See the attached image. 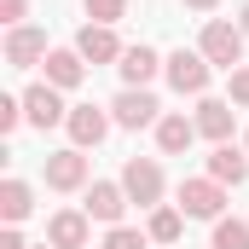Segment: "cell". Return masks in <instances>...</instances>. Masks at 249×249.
Returning a JSON list of instances; mask_svg holds the SVG:
<instances>
[{
  "instance_id": "cell-11",
  "label": "cell",
  "mask_w": 249,
  "mask_h": 249,
  "mask_svg": "<svg viewBox=\"0 0 249 249\" xmlns=\"http://www.w3.org/2000/svg\"><path fill=\"white\" fill-rule=\"evenodd\" d=\"M47 186L53 191H81L87 186V151H75V145L70 151H53L47 157Z\"/></svg>"
},
{
  "instance_id": "cell-9",
  "label": "cell",
  "mask_w": 249,
  "mask_h": 249,
  "mask_svg": "<svg viewBox=\"0 0 249 249\" xmlns=\"http://www.w3.org/2000/svg\"><path fill=\"white\" fill-rule=\"evenodd\" d=\"M6 64H12V70L47 64V29H35V23H18V29H6Z\"/></svg>"
},
{
  "instance_id": "cell-25",
  "label": "cell",
  "mask_w": 249,
  "mask_h": 249,
  "mask_svg": "<svg viewBox=\"0 0 249 249\" xmlns=\"http://www.w3.org/2000/svg\"><path fill=\"white\" fill-rule=\"evenodd\" d=\"M232 105H249V64L232 70Z\"/></svg>"
},
{
  "instance_id": "cell-13",
  "label": "cell",
  "mask_w": 249,
  "mask_h": 249,
  "mask_svg": "<svg viewBox=\"0 0 249 249\" xmlns=\"http://www.w3.org/2000/svg\"><path fill=\"white\" fill-rule=\"evenodd\" d=\"M232 116H238V110H232V99H203L191 122H197V133H203V139H214V145H232Z\"/></svg>"
},
{
  "instance_id": "cell-28",
  "label": "cell",
  "mask_w": 249,
  "mask_h": 249,
  "mask_svg": "<svg viewBox=\"0 0 249 249\" xmlns=\"http://www.w3.org/2000/svg\"><path fill=\"white\" fill-rule=\"evenodd\" d=\"M238 29H244V35H249V6H244V12H238Z\"/></svg>"
},
{
  "instance_id": "cell-5",
  "label": "cell",
  "mask_w": 249,
  "mask_h": 249,
  "mask_svg": "<svg viewBox=\"0 0 249 249\" xmlns=\"http://www.w3.org/2000/svg\"><path fill=\"white\" fill-rule=\"evenodd\" d=\"M110 116H116V127H157L162 122V105H157L151 87H122L110 99Z\"/></svg>"
},
{
  "instance_id": "cell-12",
  "label": "cell",
  "mask_w": 249,
  "mask_h": 249,
  "mask_svg": "<svg viewBox=\"0 0 249 249\" xmlns=\"http://www.w3.org/2000/svg\"><path fill=\"white\" fill-rule=\"evenodd\" d=\"M87 209H58L53 220H47V244L53 249H87Z\"/></svg>"
},
{
  "instance_id": "cell-30",
  "label": "cell",
  "mask_w": 249,
  "mask_h": 249,
  "mask_svg": "<svg viewBox=\"0 0 249 249\" xmlns=\"http://www.w3.org/2000/svg\"><path fill=\"white\" fill-rule=\"evenodd\" d=\"M244 151H249V139H244Z\"/></svg>"
},
{
  "instance_id": "cell-14",
  "label": "cell",
  "mask_w": 249,
  "mask_h": 249,
  "mask_svg": "<svg viewBox=\"0 0 249 249\" xmlns=\"http://www.w3.org/2000/svg\"><path fill=\"white\" fill-rule=\"evenodd\" d=\"M209 180H220V186H244V180H249V151H238V145H214V151H209Z\"/></svg>"
},
{
  "instance_id": "cell-20",
  "label": "cell",
  "mask_w": 249,
  "mask_h": 249,
  "mask_svg": "<svg viewBox=\"0 0 249 249\" xmlns=\"http://www.w3.org/2000/svg\"><path fill=\"white\" fill-rule=\"evenodd\" d=\"M214 249H249V220H214V238H209Z\"/></svg>"
},
{
  "instance_id": "cell-24",
  "label": "cell",
  "mask_w": 249,
  "mask_h": 249,
  "mask_svg": "<svg viewBox=\"0 0 249 249\" xmlns=\"http://www.w3.org/2000/svg\"><path fill=\"white\" fill-rule=\"evenodd\" d=\"M23 18H29V0H0V23L6 29H18Z\"/></svg>"
},
{
  "instance_id": "cell-2",
  "label": "cell",
  "mask_w": 249,
  "mask_h": 249,
  "mask_svg": "<svg viewBox=\"0 0 249 249\" xmlns=\"http://www.w3.org/2000/svg\"><path fill=\"white\" fill-rule=\"evenodd\" d=\"M122 191L139 209H162V168H157V157H127L122 162Z\"/></svg>"
},
{
  "instance_id": "cell-21",
  "label": "cell",
  "mask_w": 249,
  "mask_h": 249,
  "mask_svg": "<svg viewBox=\"0 0 249 249\" xmlns=\"http://www.w3.org/2000/svg\"><path fill=\"white\" fill-rule=\"evenodd\" d=\"M81 6H87V18H93V23H110V29L127 18V0H81Z\"/></svg>"
},
{
  "instance_id": "cell-19",
  "label": "cell",
  "mask_w": 249,
  "mask_h": 249,
  "mask_svg": "<svg viewBox=\"0 0 249 249\" xmlns=\"http://www.w3.org/2000/svg\"><path fill=\"white\" fill-rule=\"evenodd\" d=\"M145 232H151V244H180V232H186V214L162 203V209H151V226H145Z\"/></svg>"
},
{
  "instance_id": "cell-27",
  "label": "cell",
  "mask_w": 249,
  "mask_h": 249,
  "mask_svg": "<svg viewBox=\"0 0 249 249\" xmlns=\"http://www.w3.org/2000/svg\"><path fill=\"white\" fill-rule=\"evenodd\" d=\"M191 12H214V6H220V0H186Z\"/></svg>"
},
{
  "instance_id": "cell-3",
  "label": "cell",
  "mask_w": 249,
  "mask_h": 249,
  "mask_svg": "<svg viewBox=\"0 0 249 249\" xmlns=\"http://www.w3.org/2000/svg\"><path fill=\"white\" fill-rule=\"evenodd\" d=\"M174 197H180L174 209H180L186 220H220V209H226V186L209 180V174H203V180H180Z\"/></svg>"
},
{
  "instance_id": "cell-6",
  "label": "cell",
  "mask_w": 249,
  "mask_h": 249,
  "mask_svg": "<svg viewBox=\"0 0 249 249\" xmlns=\"http://www.w3.org/2000/svg\"><path fill=\"white\" fill-rule=\"evenodd\" d=\"M23 116H29V127H58V122H70V105L58 99V87L53 81H35L29 93H23Z\"/></svg>"
},
{
  "instance_id": "cell-16",
  "label": "cell",
  "mask_w": 249,
  "mask_h": 249,
  "mask_svg": "<svg viewBox=\"0 0 249 249\" xmlns=\"http://www.w3.org/2000/svg\"><path fill=\"white\" fill-rule=\"evenodd\" d=\"M81 75H87V58L75 53V47H58V53H47V81L53 87H81Z\"/></svg>"
},
{
  "instance_id": "cell-18",
  "label": "cell",
  "mask_w": 249,
  "mask_h": 249,
  "mask_svg": "<svg viewBox=\"0 0 249 249\" xmlns=\"http://www.w3.org/2000/svg\"><path fill=\"white\" fill-rule=\"evenodd\" d=\"M116 70H122V81H127V87H145V81H151V75L162 70V58H157L151 47H127Z\"/></svg>"
},
{
  "instance_id": "cell-22",
  "label": "cell",
  "mask_w": 249,
  "mask_h": 249,
  "mask_svg": "<svg viewBox=\"0 0 249 249\" xmlns=\"http://www.w3.org/2000/svg\"><path fill=\"white\" fill-rule=\"evenodd\" d=\"M151 244V232H133V226H110L105 232V249H145Z\"/></svg>"
},
{
  "instance_id": "cell-17",
  "label": "cell",
  "mask_w": 249,
  "mask_h": 249,
  "mask_svg": "<svg viewBox=\"0 0 249 249\" xmlns=\"http://www.w3.org/2000/svg\"><path fill=\"white\" fill-rule=\"evenodd\" d=\"M29 209H35V191L23 186V180H0V220H6V226L29 220Z\"/></svg>"
},
{
  "instance_id": "cell-8",
  "label": "cell",
  "mask_w": 249,
  "mask_h": 249,
  "mask_svg": "<svg viewBox=\"0 0 249 249\" xmlns=\"http://www.w3.org/2000/svg\"><path fill=\"white\" fill-rule=\"evenodd\" d=\"M81 209H87V220H99V226H122V209H127L122 180H93Z\"/></svg>"
},
{
  "instance_id": "cell-15",
  "label": "cell",
  "mask_w": 249,
  "mask_h": 249,
  "mask_svg": "<svg viewBox=\"0 0 249 249\" xmlns=\"http://www.w3.org/2000/svg\"><path fill=\"white\" fill-rule=\"evenodd\" d=\"M191 139H197V122H191V116H180V110L157 122V151H162V157H186Z\"/></svg>"
},
{
  "instance_id": "cell-1",
  "label": "cell",
  "mask_w": 249,
  "mask_h": 249,
  "mask_svg": "<svg viewBox=\"0 0 249 249\" xmlns=\"http://www.w3.org/2000/svg\"><path fill=\"white\" fill-rule=\"evenodd\" d=\"M197 53L214 64V70H238V64H244V29H238V23H226V18H209V23H203V41H197Z\"/></svg>"
},
{
  "instance_id": "cell-29",
  "label": "cell",
  "mask_w": 249,
  "mask_h": 249,
  "mask_svg": "<svg viewBox=\"0 0 249 249\" xmlns=\"http://www.w3.org/2000/svg\"><path fill=\"white\" fill-rule=\"evenodd\" d=\"M35 249H53V244H35Z\"/></svg>"
},
{
  "instance_id": "cell-26",
  "label": "cell",
  "mask_w": 249,
  "mask_h": 249,
  "mask_svg": "<svg viewBox=\"0 0 249 249\" xmlns=\"http://www.w3.org/2000/svg\"><path fill=\"white\" fill-rule=\"evenodd\" d=\"M0 249H29V244H23V232H18V226H6V232H0Z\"/></svg>"
},
{
  "instance_id": "cell-7",
  "label": "cell",
  "mask_w": 249,
  "mask_h": 249,
  "mask_svg": "<svg viewBox=\"0 0 249 249\" xmlns=\"http://www.w3.org/2000/svg\"><path fill=\"white\" fill-rule=\"evenodd\" d=\"M110 122H116V116L99 110V105H70V122L64 127H70V145H75V151H93V145L110 133Z\"/></svg>"
},
{
  "instance_id": "cell-10",
  "label": "cell",
  "mask_w": 249,
  "mask_h": 249,
  "mask_svg": "<svg viewBox=\"0 0 249 249\" xmlns=\"http://www.w3.org/2000/svg\"><path fill=\"white\" fill-rule=\"evenodd\" d=\"M75 53H81L87 64H122L127 47L116 41V29H110V23H87V29L75 35Z\"/></svg>"
},
{
  "instance_id": "cell-23",
  "label": "cell",
  "mask_w": 249,
  "mask_h": 249,
  "mask_svg": "<svg viewBox=\"0 0 249 249\" xmlns=\"http://www.w3.org/2000/svg\"><path fill=\"white\" fill-rule=\"evenodd\" d=\"M18 122H29L23 116V99H0V133H18Z\"/></svg>"
},
{
  "instance_id": "cell-4",
  "label": "cell",
  "mask_w": 249,
  "mask_h": 249,
  "mask_svg": "<svg viewBox=\"0 0 249 249\" xmlns=\"http://www.w3.org/2000/svg\"><path fill=\"white\" fill-rule=\"evenodd\" d=\"M162 75H168V87H174V93H197V99H203V93H209L214 64L203 58V53H186V47H180V53H168V58H162Z\"/></svg>"
}]
</instances>
